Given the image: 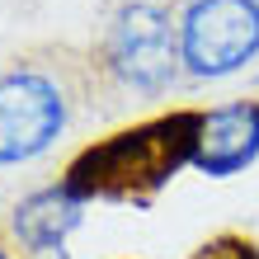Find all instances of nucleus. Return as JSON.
<instances>
[{"label":"nucleus","mask_w":259,"mask_h":259,"mask_svg":"<svg viewBox=\"0 0 259 259\" xmlns=\"http://www.w3.org/2000/svg\"><path fill=\"white\" fill-rule=\"evenodd\" d=\"M203 109H170L109 137H95L66 160L62 184L80 203H137L146 207L170 179L193 165Z\"/></svg>","instance_id":"f257e3e1"},{"label":"nucleus","mask_w":259,"mask_h":259,"mask_svg":"<svg viewBox=\"0 0 259 259\" xmlns=\"http://www.w3.org/2000/svg\"><path fill=\"white\" fill-rule=\"evenodd\" d=\"M85 85V62H71L66 48L24 52L0 66V165L42 156L66 132Z\"/></svg>","instance_id":"f03ea898"},{"label":"nucleus","mask_w":259,"mask_h":259,"mask_svg":"<svg viewBox=\"0 0 259 259\" xmlns=\"http://www.w3.org/2000/svg\"><path fill=\"white\" fill-rule=\"evenodd\" d=\"M99 66L137 95H160L184 66L179 14L165 0H127L109 19V33L99 42Z\"/></svg>","instance_id":"7ed1b4c3"},{"label":"nucleus","mask_w":259,"mask_h":259,"mask_svg":"<svg viewBox=\"0 0 259 259\" xmlns=\"http://www.w3.org/2000/svg\"><path fill=\"white\" fill-rule=\"evenodd\" d=\"M179 48L189 75H231L259 52L254 0H189L179 14Z\"/></svg>","instance_id":"20e7f679"},{"label":"nucleus","mask_w":259,"mask_h":259,"mask_svg":"<svg viewBox=\"0 0 259 259\" xmlns=\"http://www.w3.org/2000/svg\"><path fill=\"white\" fill-rule=\"evenodd\" d=\"M254 156H259V99H236V104H222V109H203L193 170L226 179V175H240Z\"/></svg>","instance_id":"39448f33"},{"label":"nucleus","mask_w":259,"mask_h":259,"mask_svg":"<svg viewBox=\"0 0 259 259\" xmlns=\"http://www.w3.org/2000/svg\"><path fill=\"white\" fill-rule=\"evenodd\" d=\"M80 217H85V203L57 179V184H48V189H38V193H28V198L14 203L10 236H14V245L28 250V254H48V250L66 245V236L80 226Z\"/></svg>","instance_id":"423d86ee"},{"label":"nucleus","mask_w":259,"mask_h":259,"mask_svg":"<svg viewBox=\"0 0 259 259\" xmlns=\"http://www.w3.org/2000/svg\"><path fill=\"white\" fill-rule=\"evenodd\" d=\"M189 259H259V245L250 236H240V231H222V236L203 240Z\"/></svg>","instance_id":"0eeeda50"},{"label":"nucleus","mask_w":259,"mask_h":259,"mask_svg":"<svg viewBox=\"0 0 259 259\" xmlns=\"http://www.w3.org/2000/svg\"><path fill=\"white\" fill-rule=\"evenodd\" d=\"M33 259H71V254H66V245H62V250H48V254H33Z\"/></svg>","instance_id":"6e6552de"},{"label":"nucleus","mask_w":259,"mask_h":259,"mask_svg":"<svg viewBox=\"0 0 259 259\" xmlns=\"http://www.w3.org/2000/svg\"><path fill=\"white\" fill-rule=\"evenodd\" d=\"M0 259H14V250H10V245H5V240H0Z\"/></svg>","instance_id":"1a4fd4ad"},{"label":"nucleus","mask_w":259,"mask_h":259,"mask_svg":"<svg viewBox=\"0 0 259 259\" xmlns=\"http://www.w3.org/2000/svg\"><path fill=\"white\" fill-rule=\"evenodd\" d=\"M254 5H259V0H254Z\"/></svg>","instance_id":"9d476101"}]
</instances>
